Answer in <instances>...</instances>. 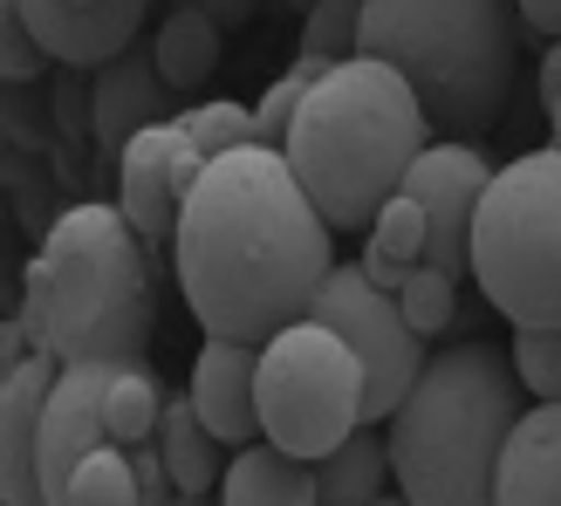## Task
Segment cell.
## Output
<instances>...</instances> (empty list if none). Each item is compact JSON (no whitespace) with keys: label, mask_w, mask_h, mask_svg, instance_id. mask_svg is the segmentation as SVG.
<instances>
[{"label":"cell","mask_w":561,"mask_h":506,"mask_svg":"<svg viewBox=\"0 0 561 506\" xmlns=\"http://www.w3.org/2000/svg\"><path fill=\"white\" fill-rule=\"evenodd\" d=\"M500 506H561V404L520 411L500 459Z\"/></svg>","instance_id":"5bb4252c"},{"label":"cell","mask_w":561,"mask_h":506,"mask_svg":"<svg viewBox=\"0 0 561 506\" xmlns=\"http://www.w3.org/2000/svg\"><path fill=\"white\" fill-rule=\"evenodd\" d=\"M356 55L398 69L438 137L472 145L507 110L520 69V8L514 0H363Z\"/></svg>","instance_id":"5b68a950"},{"label":"cell","mask_w":561,"mask_h":506,"mask_svg":"<svg viewBox=\"0 0 561 506\" xmlns=\"http://www.w3.org/2000/svg\"><path fill=\"white\" fill-rule=\"evenodd\" d=\"M520 425L514 356L472 335L425 363L411 398L390 411V480L411 506H500V459Z\"/></svg>","instance_id":"3957f363"},{"label":"cell","mask_w":561,"mask_h":506,"mask_svg":"<svg viewBox=\"0 0 561 506\" xmlns=\"http://www.w3.org/2000/svg\"><path fill=\"white\" fill-rule=\"evenodd\" d=\"M158 452H164V465H172L179 493H213L219 480H227V465H233V459H227V438L206 425L192 398H172V404H164Z\"/></svg>","instance_id":"2e32d148"},{"label":"cell","mask_w":561,"mask_h":506,"mask_svg":"<svg viewBox=\"0 0 561 506\" xmlns=\"http://www.w3.org/2000/svg\"><path fill=\"white\" fill-rule=\"evenodd\" d=\"M356 27H363V0H316V8L301 14V55L350 62V55H356Z\"/></svg>","instance_id":"cb8c5ba5"},{"label":"cell","mask_w":561,"mask_h":506,"mask_svg":"<svg viewBox=\"0 0 561 506\" xmlns=\"http://www.w3.org/2000/svg\"><path fill=\"white\" fill-rule=\"evenodd\" d=\"M164 110H172V90H164L158 76V55L151 48H130L117 62L96 69V90H90V130H96V158L110 164V179H117V164L130 151L137 130L164 124Z\"/></svg>","instance_id":"4fadbf2b"},{"label":"cell","mask_w":561,"mask_h":506,"mask_svg":"<svg viewBox=\"0 0 561 506\" xmlns=\"http://www.w3.org/2000/svg\"><path fill=\"white\" fill-rule=\"evenodd\" d=\"M82 8H90V0H82Z\"/></svg>","instance_id":"e575fe53"},{"label":"cell","mask_w":561,"mask_h":506,"mask_svg":"<svg viewBox=\"0 0 561 506\" xmlns=\"http://www.w3.org/2000/svg\"><path fill=\"white\" fill-rule=\"evenodd\" d=\"M158 329L151 301V240L124 219L117 199H82L48 227L42 253L27 261L21 335L62 363L130 370L145 363Z\"/></svg>","instance_id":"7a4b0ae2"},{"label":"cell","mask_w":561,"mask_h":506,"mask_svg":"<svg viewBox=\"0 0 561 506\" xmlns=\"http://www.w3.org/2000/svg\"><path fill=\"white\" fill-rule=\"evenodd\" d=\"M561 96V42H548V55H541V103H554Z\"/></svg>","instance_id":"f546056e"},{"label":"cell","mask_w":561,"mask_h":506,"mask_svg":"<svg viewBox=\"0 0 561 506\" xmlns=\"http://www.w3.org/2000/svg\"><path fill=\"white\" fill-rule=\"evenodd\" d=\"M179 130L206 151V164H213V158H233V151H247V145H261L254 110H240V103H199V110H185V117H179Z\"/></svg>","instance_id":"7402d4cb"},{"label":"cell","mask_w":561,"mask_h":506,"mask_svg":"<svg viewBox=\"0 0 561 506\" xmlns=\"http://www.w3.org/2000/svg\"><path fill=\"white\" fill-rule=\"evenodd\" d=\"M486 185H493V164H486L480 145H425L417 164H411V179H404V192L432 219V253L425 261L445 267L453 280L472 274V219H480Z\"/></svg>","instance_id":"9c48e42d"},{"label":"cell","mask_w":561,"mask_h":506,"mask_svg":"<svg viewBox=\"0 0 561 506\" xmlns=\"http://www.w3.org/2000/svg\"><path fill=\"white\" fill-rule=\"evenodd\" d=\"M288 8H301V14H308V8H316V0H288Z\"/></svg>","instance_id":"836d02e7"},{"label":"cell","mask_w":561,"mask_h":506,"mask_svg":"<svg viewBox=\"0 0 561 506\" xmlns=\"http://www.w3.org/2000/svg\"><path fill=\"white\" fill-rule=\"evenodd\" d=\"M370 506H411V499H404V493H383V499H370Z\"/></svg>","instance_id":"d6a6232c"},{"label":"cell","mask_w":561,"mask_h":506,"mask_svg":"<svg viewBox=\"0 0 561 506\" xmlns=\"http://www.w3.org/2000/svg\"><path fill=\"white\" fill-rule=\"evenodd\" d=\"M199 179H206V151L192 145L179 124H151V130L130 137V151L117 164V206H124V219L151 246L158 240L172 246L179 212H185V199H192V185H199Z\"/></svg>","instance_id":"30bf717a"},{"label":"cell","mask_w":561,"mask_h":506,"mask_svg":"<svg viewBox=\"0 0 561 506\" xmlns=\"http://www.w3.org/2000/svg\"><path fill=\"white\" fill-rule=\"evenodd\" d=\"M172 506H219V499H213V493H179Z\"/></svg>","instance_id":"4dcf8cb0"},{"label":"cell","mask_w":561,"mask_h":506,"mask_svg":"<svg viewBox=\"0 0 561 506\" xmlns=\"http://www.w3.org/2000/svg\"><path fill=\"white\" fill-rule=\"evenodd\" d=\"M48 506H145L137 499V452L130 445H96Z\"/></svg>","instance_id":"ffe728a7"},{"label":"cell","mask_w":561,"mask_h":506,"mask_svg":"<svg viewBox=\"0 0 561 506\" xmlns=\"http://www.w3.org/2000/svg\"><path fill=\"white\" fill-rule=\"evenodd\" d=\"M363 274L377 280L383 295H404V280H411V267H398V261H383V253H363Z\"/></svg>","instance_id":"f1b7e54d"},{"label":"cell","mask_w":561,"mask_h":506,"mask_svg":"<svg viewBox=\"0 0 561 506\" xmlns=\"http://www.w3.org/2000/svg\"><path fill=\"white\" fill-rule=\"evenodd\" d=\"M425 130L432 117L411 82L377 55H350L301 96L280 158L295 164V179L308 185L329 227H370L404 192Z\"/></svg>","instance_id":"277c9868"},{"label":"cell","mask_w":561,"mask_h":506,"mask_svg":"<svg viewBox=\"0 0 561 506\" xmlns=\"http://www.w3.org/2000/svg\"><path fill=\"white\" fill-rule=\"evenodd\" d=\"M514 8H520V21L535 27V35L561 42V0H514Z\"/></svg>","instance_id":"83f0119b"},{"label":"cell","mask_w":561,"mask_h":506,"mask_svg":"<svg viewBox=\"0 0 561 506\" xmlns=\"http://www.w3.org/2000/svg\"><path fill=\"white\" fill-rule=\"evenodd\" d=\"M453 288H459V280L453 274H445V267H432V261H417L411 267V280H404V315H411V329L417 335H438V329H453V315H459V308H453Z\"/></svg>","instance_id":"d4e9b609"},{"label":"cell","mask_w":561,"mask_h":506,"mask_svg":"<svg viewBox=\"0 0 561 506\" xmlns=\"http://www.w3.org/2000/svg\"><path fill=\"white\" fill-rule=\"evenodd\" d=\"M548 130H554V145H561V96L548 103Z\"/></svg>","instance_id":"1f68e13d"},{"label":"cell","mask_w":561,"mask_h":506,"mask_svg":"<svg viewBox=\"0 0 561 506\" xmlns=\"http://www.w3.org/2000/svg\"><path fill=\"white\" fill-rule=\"evenodd\" d=\"M335 227L308 199L280 145H247L213 158L192 185L172 233V267L185 308L206 335L274 343L280 329L316 315V295L335 274Z\"/></svg>","instance_id":"6da1fadb"},{"label":"cell","mask_w":561,"mask_h":506,"mask_svg":"<svg viewBox=\"0 0 561 506\" xmlns=\"http://www.w3.org/2000/svg\"><path fill=\"white\" fill-rule=\"evenodd\" d=\"M185 398L199 404V417L233 452L240 445H261V349L233 343V335H199Z\"/></svg>","instance_id":"7c38bea8"},{"label":"cell","mask_w":561,"mask_h":506,"mask_svg":"<svg viewBox=\"0 0 561 506\" xmlns=\"http://www.w3.org/2000/svg\"><path fill=\"white\" fill-rule=\"evenodd\" d=\"M383 486H398V480H390V445L370 425L350 432L329 459H316L322 506H370V499H383Z\"/></svg>","instance_id":"ac0fdd59"},{"label":"cell","mask_w":561,"mask_h":506,"mask_svg":"<svg viewBox=\"0 0 561 506\" xmlns=\"http://www.w3.org/2000/svg\"><path fill=\"white\" fill-rule=\"evenodd\" d=\"M62 377V356L27 349L8 363V383H0V493L8 506H48L42 486V411L48 390Z\"/></svg>","instance_id":"8fae6325"},{"label":"cell","mask_w":561,"mask_h":506,"mask_svg":"<svg viewBox=\"0 0 561 506\" xmlns=\"http://www.w3.org/2000/svg\"><path fill=\"white\" fill-rule=\"evenodd\" d=\"M42 62H55V55L35 42V27L8 8V14H0V69H8V82H35Z\"/></svg>","instance_id":"484cf974"},{"label":"cell","mask_w":561,"mask_h":506,"mask_svg":"<svg viewBox=\"0 0 561 506\" xmlns=\"http://www.w3.org/2000/svg\"><path fill=\"white\" fill-rule=\"evenodd\" d=\"M172 8H199V14H213L219 27H240V21H254L261 0H172Z\"/></svg>","instance_id":"4316f807"},{"label":"cell","mask_w":561,"mask_h":506,"mask_svg":"<svg viewBox=\"0 0 561 506\" xmlns=\"http://www.w3.org/2000/svg\"><path fill=\"white\" fill-rule=\"evenodd\" d=\"M219 48H227V27H219L213 14H199V8H172V14L158 21V35H151L158 76H164V90H172V96L199 90V82L219 69Z\"/></svg>","instance_id":"e0dca14e"},{"label":"cell","mask_w":561,"mask_h":506,"mask_svg":"<svg viewBox=\"0 0 561 506\" xmlns=\"http://www.w3.org/2000/svg\"><path fill=\"white\" fill-rule=\"evenodd\" d=\"M514 370H520V390L535 404H561V329H514Z\"/></svg>","instance_id":"603a6c76"},{"label":"cell","mask_w":561,"mask_h":506,"mask_svg":"<svg viewBox=\"0 0 561 506\" xmlns=\"http://www.w3.org/2000/svg\"><path fill=\"white\" fill-rule=\"evenodd\" d=\"M370 253H383V261H398V267H417L432 253V219L411 192H398V199L370 219Z\"/></svg>","instance_id":"44dd1931"},{"label":"cell","mask_w":561,"mask_h":506,"mask_svg":"<svg viewBox=\"0 0 561 506\" xmlns=\"http://www.w3.org/2000/svg\"><path fill=\"white\" fill-rule=\"evenodd\" d=\"M219 506H322L316 465L280 452V445H240L227 480H219Z\"/></svg>","instance_id":"9a60e30c"},{"label":"cell","mask_w":561,"mask_h":506,"mask_svg":"<svg viewBox=\"0 0 561 506\" xmlns=\"http://www.w3.org/2000/svg\"><path fill=\"white\" fill-rule=\"evenodd\" d=\"M164 383L145 370V363H130V370H110V383H103V425H110V445H151L158 438V425H164Z\"/></svg>","instance_id":"d6986e66"},{"label":"cell","mask_w":561,"mask_h":506,"mask_svg":"<svg viewBox=\"0 0 561 506\" xmlns=\"http://www.w3.org/2000/svg\"><path fill=\"white\" fill-rule=\"evenodd\" d=\"M472 280L514 329H561V145L493 172L472 219Z\"/></svg>","instance_id":"8992f818"},{"label":"cell","mask_w":561,"mask_h":506,"mask_svg":"<svg viewBox=\"0 0 561 506\" xmlns=\"http://www.w3.org/2000/svg\"><path fill=\"white\" fill-rule=\"evenodd\" d=\"M316 322L343 335L363 363V425H377V417L398 411L411 398V383L425 377V363H432V356H417L425 335L411 329L404 301L383 295L377 280L363 274V261H335L329 288L316 295Z\"/></svg>","instance_id":"ba28073f"},{"label":"cell","mask_w":561,"mask_h":506,"mask_svg":"<svg viewBox=\"0 0 561 506\" xmlns=\"http://www.w3.org/2000/svg\"><path fill=\"white\" fill-rule=\"evenodd\" d=\"M363 432V363L316 315L261 343V438L295 459H329Z\"/></svg>","instance_id":"52a82bcc"}]
</instances>
